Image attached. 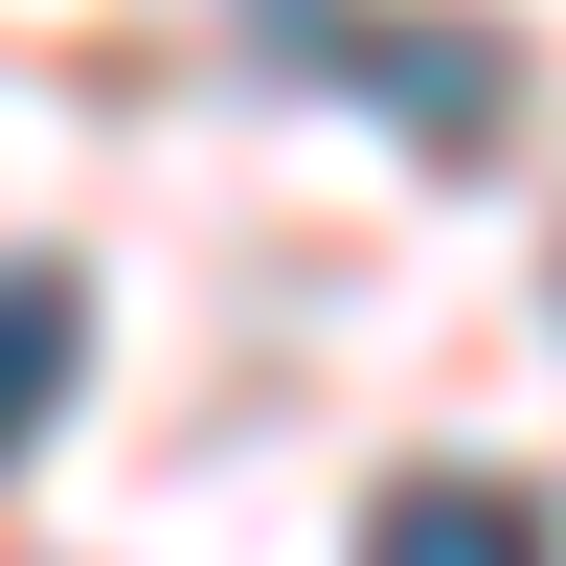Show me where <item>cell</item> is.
I'll return each instance as SVG.
<instances>
[{
  "instance_id": "cell-1",
  "label": "cell",
  "mask_w": 566,
  "mask_h": 566,
  "mask_svg": "<svg viewBox=\"0 0 566 566\" xmlns=\"http://www.w3.org/2000/svg\"><path fill=\"white\" fill-rule=\"evenodd\" d=\"M272 23H295V45H340V69L386 91L431 159H499V91H522V45H499V23H363V0H272Z\"/></svg>"
},
{
  "instance_id": "cell-2",
  "label": "cell",
  "mask_w": 566,
  "mask_h": 566,
  "mask_svg": "<svg viewBox=\"0 0 566 566\" xmlns=\"http://www.w3.org/2000/svg\"><path fill=\"white\" fill-rule=\"evenodd\" d=\"M363 566H566L522 476H408L386 522H363Z\"/></svg>"
},
{
  "instance_id": "cell-3",
  "label": "cell",
  "mask_w": 566,
  "mask_h": 566,
  "mask_svg": "<svg viewBox=\"0 0 566 566\" xmlns=\"http://www.w3.org/2000/svg\"><path fill=\"white\" fill-rule=\"evenodd\" d=\"M45 386H69V272H0V453L45 431Z\"/></svg>"
}]
</instances>
